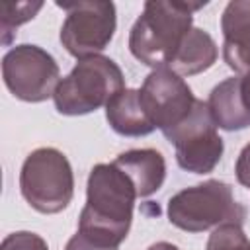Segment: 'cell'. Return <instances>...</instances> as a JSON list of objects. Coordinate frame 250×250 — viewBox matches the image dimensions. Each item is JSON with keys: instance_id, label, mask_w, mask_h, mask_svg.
<instances>
[{"instance_id": "cell-1", "label": "cell", "mask_w": 250, "mask_h": 250, "mask_svg": "<svg viewBox=\"0 0 250 250\" xmlns=\"http://www.w3.org/2000/svg\"><path fill=\"white\" fill-rule=\"evenodd\" d=\"M137 199L135 186L113 162L96 164L86 186V205L80 213L78 230L109 246H119L133 221Z\"/></svg>"}, {"instance_id": "cell-2", "label": "cell", "mask_w": 250, "mask_h": 250, "mask_svg": "<svg viewBox=\"0 0 250 250\" xmlns=\"http://www.w3.org/2000/svg\"><path fill=\"white\" fill-rule=\"evenodd\" d=\"M203 4L150 0L131 27V55L146 66H168L184 37L191 29L193 12Z\"/></svg>"}, {"instance_id": "cell-3", "label": "cell", "mask_w": 250, "mask_h": 250, "mask_svg": "<svg viewBox=\"0 0 250 250\" xmlns=\"http://www.w3.org/2000/svg\"><path fill=\"white\" fill-rule=\"evenodd\" d=\"M246 209L232 195V188L221 180L186 188L170 197L168 221L188 232H203L221 225H242Z\"/></svg>"}, {"instance_id": "cell-4", "label": "cell", "mask_w": 250, "mask_h": 250, "mask_svg": "<svg viewBox=\"0 0 250 250\" xmlns=\"http://www.w3.org/2000/svg\"><path fill=\"white\" fill-rule=\"evenodd\" d=\"M125 88L121 68L104 55H94L76 62L55 90V107L62 115H86L96 111Z\"/></svg>"}, {"instance_id": "cell-5", "label": "cell", "mask_w": 250, "mask_h": 250, "mask_svg": "<svg viewBox=\"0 0 250 250\" xmlns=\"http://www.w3.org/2000/svg\"><path fill=\"white\" fill-rule=\"evenodd\" d=\"M20 189L35 211L45 215L61 213L74 195V176L68 158L53 146L35 148L23 160Z\"/></svg>"}, {"instance_id": "cell-6", "label": "cell", "mask_w": 250, "mask_h": 250, "mask_svg": "<svg viewBox=\"0 0 250 250\" xmlns=\"http://www.w3.org/2000/svg\"><path fill=\"white\" fill-rule=\"evenodd\" d=\"M2 78L14 98L29 104L55 96L61 70L57 61L37 45H16L2 59Z\"/></svg>"}, {"instance_id": "cell-7", "label": "cell", "mask_w": 250, "mask_h": 250, "mask_svg": "<svg viewBox=\"0 0 250 250\" xmlns=\"http://www.w3.org/2000/svg\"><path fill=\"white\" fill-rule=\"evenodd\" d=\"M176 148L178 166L193 174H209L223 156V139L211 119L207 102L197 100L191 113L174 129L162 133Z\"/></svg>"}, {"instance_id": "cell-8", "label": "cell", "mask_w": 250, "mask_h": 250, "mask_svg": "<svg viewBox=\"0 0 250 250\" xmlns=\"http://www.w3.org/2000/svg\"><path fill=\"white\" fill-rule=\"evenodd\" d=\"M66 10V20L61 27L62 47L78 61L104 51L115 33V6L113 2H74L57 4Z\"/></svg>"}, {"instance_id": "cell-9", "label": "cell", "mask_w": 250, "mask_h": 250, "mask_svg": "<svg viewBox=\"0 0 250 250\" xmlns=\"http://www.w3.org/2000/svg\"><path fill=\"white\" fill-rule=\"evenodd\" d=\"M139 96L148 119L162 133L178 127L191 113L197 102L186 80L170 66L152 68L145 78Z\"/></svg>"}, {"instance_id": "cell-10", "label": "cell", "mask_w": 250, "mask_h": 250, "mask_svg": "<svg viewBox=\"0 0 250 250\" xmlns=\"http://www.w3.org/2000/svg\"><path fill=\"white\" fill-rule=\"evenodd\" d=\"M223 59L238 74L250 72V0L229 2L221 16Z\"/></svg>"}, {"instance_id": "cell-11", "label": "cell", "mask_w": 250, "mask_h": 250, "mask_svg": "<svg viewBox=\"0 0 250 250\" xmlns=\"http://www.w3.org/2000/svg\"><path fill=\"white\" fill-rule=\"evenodd\" d=\"M113 164L127 174L135 186L137 197H148L162 188L166 178V160L154 148H133L121 152Z\"/></svg>"}, {"instance_id": "cell-12", "label": "cell", "mask_w": 250, "mask_h": 250, "mask_svg": "<svg viewBox=\"0 0 250 250\" xmlns=\"http://www.w3.org/2000/svg\"><path fill=\"white\" fill-rule=\"evenodd\" d=\"M105 119L109 127L123 137H145L156 129L141 104L139 90L133 88H123L107 102Z\"/></svg>"}, {"instance_id": "cell-13", "label": "cell", "mask_w": 250, "mask_h": 250, "mask_svg": "<svg viewBox=\"0 0 250 250\" xmlns=\"http://www.w3.org/2000/svg\"><path fill=\"white\" fill-rule=\"evenodd\" d=\"M207 107L213 123L219 129L240 131L250 127V113L246 111L238 92V76H230L219 82L209 94Z\"/></svg>"}, {"instance_id": "cell-14", "label": "cell", "mask_w": 250, "mask_h": 250, "mask_svg": "<svg viewBox=\"0 0 250 250\" xmlns=\"http://www.w3.org/2000/svg\"><path fill=\"white\" fill-rule=\"evenodd\" d=\"M217 55L219 51L213 37L199 27H191L168 66L180 76H193L209 70L215 64Z\"/></svg>"}, {"instance_id": "cell-15", "label": "cell", "mask_w": 250, "mask_h": 250, "mask_svg": "<svg viewBox=\"0 0 250 250\" xmlns=\"http://www.w3.org/2000/svg\"><path fill=\"white\" fill-rule=\"evenodd\" d=\"M43 8L41 2H2L0 4V31L2 43L8 45L12 41L14 29L29 20Z\"/></svg>"}, {"instance_id": "cell-16", "label": "cell", "mask_w": 250, "mask_h": 250, "mask_svg": "<svg viewBox=\"0 0 250 250\" xmlns=\"http://www.w3.org/2000/svg\"><path fill=\"white\" fill-rule=\"evenodd\" d=\"M205 250H250V240L240 225L227 223L209 234Z\"/></svg>"}, {"instance_id": "cell-17", "label": "cell", "mask_w": 250, "mask_h": 250, "mask_svg": "<svg viewBox=\"0 0 250 250\" xmlns=\"http://www.w3.org/2000/svg\"><path fill=\"white\" fill-rule=\"evenodd\" d=\"M0 250H49V246L39 234L29 230H18L2 240Z\"/></svg>"}, {"instance_id": "cell-18", "label": "cell", "mask_w": 250, "mask_h": 250, "mask_svg": "<svg viewBox=\"0 0 250 250\" xmlns=\"http://www.w3.org/2000/svg\"><path fill=\"white\" fill-rule=\"evenodd\" d=\"M64 250H117V246H109V244H104L80 230H76V234L66 242V248Z\"/></svg>"}, {"instance_id": "cell-19", "label": "cell", "mask_w": 250, "mask_h": 250, "mask_svg": "<svg viewBox=\"0 0 250 250\" xmlns=\"http://www.w3.org/2000/svg\"><path fill=\"white\" fill-rule=\"evenodd\" d=\"M234 172H236L238 184H242L244 188L250 189V143L240 150L236 166H234Z\"/></svg>"}, {"instance_id": "cell-20", "label": "cell", "mask_w": 250, "mask_h": 250, "mask_svg": "<svg viewBox=\"0 0 250 250\" xmlns=\"http://www.w3.org/2000/svg\"><path fill=\"white\" fill-rule=\"evenodd\" d=\"M238 92H240V100L246 111L250 113V72L238 74Z\"/></svg>"}, {"instance_id": "cell-21", "label": "cell", "mask_w": 250, "mask_h": 250, "mask_svg": "<svg viewBox=\"0 0 250 250\" xmlns=\"http://www.w3.org/2000/svg\"><path fill=\"white\" fill-rule=\"evenodd\" d=\"M146 250H180V248L176 244H172V242H156V244L148 246Z\"/></svg>"}]
</instances>
